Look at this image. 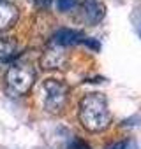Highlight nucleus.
Returning a JSON list of instances; mask_svg holds the SVG:
<instances>
[{
  "label": "nucleus",
  "instance_id": "f257e3e1",
  "mask_svg": "<svg viewBox=\"0 0 141 149\" xmlns=\"http://www.w3.org/2000/svg\"><path fill=\"white\" fill-rule=\"evenodd\" d=\"M80 119L88 132H104L111 123L108 100L102 93H88L80 104Z\"/></svg>",
  "mask_w": 141,
  "mask_h": 149
},
{
  "label": "nucleus",
  "instance_id": "f03ea898",
  "mask_svg": "<svg viewBox=\"0 0 141 149\" xmlns=\"http://www.w3.org/2000/svg\"><path fill=\"white\" fill-rule=\"evenodd\" d=\"M35 81V70L30 65H13L6 74V86L13 95H25Z\"/></svg>",
  "mask_w": 141,
  "mask_h": 149
},
{
  "label": "nucleus",
  "instance_id": "7ed1b4c3",
  "mask_svg": "<svg viewBox=\"0 0 141 149\" xmlns=\"http://www.w3.org/2000/svg\"><path fill=\"white\" fill-rule=\"evenodd\" d=\"M42 90V102H44V109L48 112H60L65 105L67 100V86L56 79H46L41 86Z\"/></svg>",
  "mask_w": 141,
  "mask_h": 149
},
{
  "label": "nucleus",
  "instance_id": "20e7f679",
  "mask_svg": "<svg viewBox=\"0 0 141 149\" xmlns=\"http://www.w3.org/2000/svg\"><path fill=\"white\" fill-rule=\"evenodd\" d=\"M20 11L9 0H0V33L9 30L18 21Z\"/></svg>",
  "mask_w": 141,
  "mask_h": 149
},
{
  "label": "nucleus",
  "instance_id": "39448f33",
  "mask_svg": "<svg viewBox=\"0 0 141 149\" xmlns=\"http://www.w3.org/2000/svg\"><path fill=\"white\" fill-rule=\"evenodd\" d=\"M53 42L56 46H73V44H78V42H83V33L78 32V30H73V28H60L55 32L53 35Z\"/></svg>",
  "mask_w": 141,
  "mask_h": 149
},
{
  "label": "nucleus",
  "instance_id": "423d86ee",
  "mask_svg": "<svg viewBox=\"0 0 141 149\" xmlns=\"http://www.w3.org/2000/svg\"><path fill=\"white\" fill-rule=\"evenodd\" d=\"M65 63H67V58L60 49H49L41 58L42 68H63Z\"/></svg>",
  "mask_w": 141,
  "mask_h": 149
},
{
  "label": "nucleus",
  "instance_id": "0eeeda50",
  "mask_svg": "<svg viewBox=\"0 0 141 149\" xmlns=\"http://www.w3.org/2000/svg\"><path fill=\"white\" fill-rule=\"evenodd\" d=\"M83 11H85V16L90 23H97L104 18V6L99 2V0H83Z\"/></svg>",
  "mask_w": 141,
  "mask_h": 149
},
{
  "label": "nucleus",
  "instance_id": "6e6552de",
  "mask_svg": "<svg viewBox=\"0 0 141 149\" xmlns=\"http://www.w3.org/2000/svg\"><path fill=\"white\" fill-rule=\"evenodd\" d=\"M16 54V42L13 39H0V61H9Z\"/></svg>",
  "mask_w": 141,
  "mask_h": 149
},
{
  "label": "nucleus",
  "instance_id": "1a4fd4ad",
  "mask_svg": "<svg viewBox=\"0 0 141 149\" xmlns=\"http://www.w3.org/2000/svg\"><path fill=\"white\" fill-rule=\"evenodd\" d=\"M106 149H134V142L132 140H118L109 144Z\"/></svg>",
  "mask_w": 141,
  "mask_h": 149
},
{
  "label": "nucleus",
  "instance_id": "9d476101",
  "mask_svg": "<svg viewBox=\"0 0 141 149\" xmlns=\"http://www.w3.org/2000/svg\"><path fill=\"white\" fill-rule=\"evenodd\" d=\"M78 6V0H56V7L60 11H70Z\"/></svg>",
  "mask_w": 141,
  "mask_h": 149
},
{
  "label": "nucleus",
  "instance_id": "9b49d317",
  "mask_svg": "<svg viewBox=\"0 0 141 149\" xmlns=\"http://www.w3.org/2000/svg\"><path fill=\"white\" fill-rule=\"evenodd\" d=\"M67 149H90V146L87 142L80 140V139H74L73 142H69V147Z\"/></svg>",
  "mask_w": 141,
  "mask_h": 149
},
{
  "label": "nucleus",
  "instance_id": "f8f14e48",
  "mask_svg": "<svg viewBox=\"0 0 141 149\" xmlns=\"http://www.w3.org/2000/svg\"><path fill=\"white\" fill-rule=\"evenodd\" d=\"M83 42H85L87 46H90L92 49H99V44H97L95 40H90V39H83Z\"/></svg>",
  "mask_w": 141,
  "mask_h": 149
}]
</instances>
